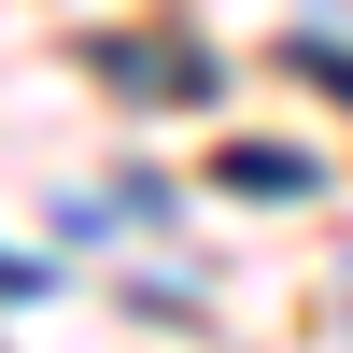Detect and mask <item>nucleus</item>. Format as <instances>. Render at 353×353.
I'll return each instance as SVG.
<instances>
[{"label": "nucleus", "mask_w": 353, "mask_h": 353, "mask_svg": "<svg viewBox=\"0 0 353 353\" xmlns=\"http://www.w3.org/2000/svg\"><path fill=\"white\" fill-rule=\"evenodd\" d=\"M226 184H241V198H311V156H241Z\"/></svg>", "instance_id": "nucleus-1"}]
</instances>
